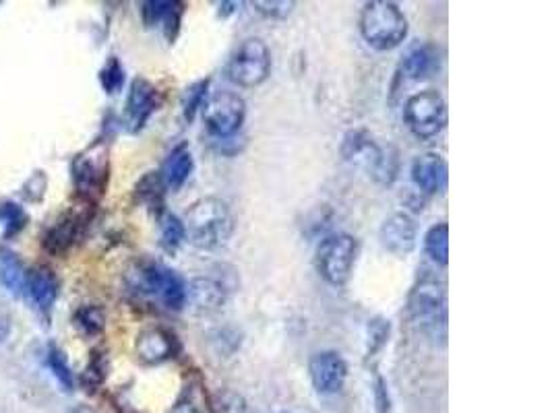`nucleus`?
Wrapping results in <instances>:
<instances>
[{
    "label": "nucleus",
    "instance_id": "f257e3e1",
    "mask_svg": "<svg viewBox=\"0 0 552 413\" xmlns=\"http://www.w3.org/2000/svg\"><path fill=\"white\" fill-rule=\"evenodd\" d=\"M182 226L187 240L205 252L224 248L236 228L230 205L218 197L197 199L184 211Z\"/></svg>",
    "mask_w": 552,
    "mask_h": 413
},
{
    "label": "nucleus",
    "instance_id": "f03ea898",
    "mask_svg": "<svg viewBox=\"0 0 552 413\" xmlns=\"http://www.w3.org/2000/svg\"><path fill=\"white\" fill-rule=\"evenodd\" d=\"M129 290L141 298L160 302L168 310H182L187 306V283L170 267L160 261L141 259L127 271Z\"/></svg>",
    "mask_w": 552,
    "mask_h": 413
},
{
    "label": "nucleus",
    "instance_id": "7ed1b4c3",
    "mask_svg": "<svg viewBox=\"0 0 552 413\" xmlns=\"http://www.w3.org/2000/svg\"><path fill=\"white\" fill-rule=\"evenodd\" d=\"M358 25L364 42L379 52L402 46L408 38V17L389 0L366 3L360 11Z\"/></svg>",
    "mask_w": 552,
    "mask_h": 413
},
{
    "label": "nucleus",
    "instance_id": "20e7f679",
    "mask_svg": "<svg viewBox=\"0 0 552 413\" xmlns=\"http://www.w3.org/2000/svg\"><path fill=\"white\" fill-rule=\"evenodd\" d=\"M344 160L364 168L377 182L391 184L400 170V155L393 147H379L364 131H350L342 141Z\"/></svg>",
    "mask_w": 552,
    "mask_h": 413
},
{
    "label": "nucleus",
    "instance_id": "39448f33",
    "mask_svg": "<svg viewBox=\"0 0 552 413\" xmlns=\"http://www.w3.org/2000/svg\"><path fill=\"white\" fill-rule=\"evenodd\" d=\"M73 184L83 203H98L110 180V149L104 141H96L75 155L71 164Z\"/></svg>",
    "mask_w": 552,
    "mask_h": 413
},
{
    "label": "nucleus",
    "instance_id": "423d86ee",
    "mask_svg": "<svg viewBox=\"0 0 552 413\" xmlns=\"http://www.w3.org/2000/svg\"><path fill=\"white\" fill-rule=\"evenodd\" d=\"M360 244L352 234L337 232L321 240L315 252V267L319 275L333 285V288H342L354 273L358 261Z\"/></svg>",
    "mask_w": 552,
    "mask_h": 413
},
{
    "label": "nucleus",
    "instance_id": "0eeeda50",
    "mask_svg": "<svg viewBox=\"0 0 552 413\" xmlns=\"http://www.w3.org/2000/svg\"><path fill=\"white\" fill-rule=\"evenodd\" d=\"M226 75L238 87H259L271 75V50L261 38H247L232 52Z\"/></svg>",
    "mask_w": 552,
    "mask_h": 413
},
{
    "label": "nucleus",
    "instance_id": "6e6552de",
    "mask_svg": "<svg viewBox=\"0 0 552 413\" xmlns=\"http://www.w3.org/2000/svg\"><path fill=\"white\" fill-rule=\"evenodd\" d=\"M408 310L412 319L418 325H422L424 331L437 333V327L445 331V321H447L445 283L431 275H424L422 279H418L408 298Z\"/></svg>",
    "mask_w": 552,
    "mask_h": 413
},
{
    "label": "nucleus",
    "instance_id": "1a4fd4ad",
    "mask_svg": "<svg viewBox=\"0 0 552 413\" xmlns=\"http://www.w3.org/2000/svg\"><path fill=\"white\" fill-rule=\"evenodd\" d=\"M404 120L418 139H433L447 126V104L437 89H424L410 95L404 106Z\"/></svg>",
    "mask_w": 552,
    "mask_h": 413
},
{
    "label": "nucleus",
    "instance_id": "9d476101",
    "mask_svg": "<svg viewBox=\"0 0 552 413\" xmlns=\"http://www.w3.org/2000/svg\"><path fill=\"white\" fill-rule=\"evenodd\" d=\"M205 129L211 137L216 139H230L234 137L247 118V104L234 91H216L209 93L201 108Z\"/></svg>",
    "mask_w": 552,
    "mask_h": 413
},
{
    "label": "nucleus",
    "instance_id": "9b49d317",
    "mask_svg": "<svg viewBox=\"0 0 552 413\" xmlns=\"http://www.w3.org/2000/svg\"><path fill=\"white\" fill-rule=\"evenodd\" d=\"M226 267H220V273H209L195 277L187 283V304L199 314H213L226 306L230 294L238 288L236 271L224 273Z\"/></svg>",
    "mask_w": 552,
    "mask_h": 413
},
{
    "label": "nucleus",
    "instance_id": "f8f14e48",
    "mask_svg": "<svg viewBox=\"0 0 552 413\" xmlns=\"http://www.w3.org/2000/svg\"><path fill=\"white\" fill-rule=\"evenodd\" d=\"M180 352V341L166 327H149L137 335L135 356L143 366H160Z\"/></svg>",
    "mask_w": 552,
    "mask_h": 413
},
{
    "label": "nucleus",
    "instance_id": "ddd939ff",
    "mask_svg": "<svg viewBox=\"0 0 552 413\" xmlns=\"http://www.w3.org/2000/svg\"><path fill=\"white\" fill-rule=\"evenodd\" d=\"M160 104H162V98L158 87L143 77H137L131 83V89L127 95V106H125L127 129L131 133L143 131L149 118L158 112Z\"/></svg>",
    "mask_w": 552,
    "mask_h": 413
},
{
    "label": "nucleus",
    "instance_id": "4468645a",
    "mask_svg": "<svg viewBox=\"0 0 552 413\" xmlns=\"http://www.w3.org/2000/svg\"><path fill=\"white\" fill-rule=\"evenodd\" d=\"M309 376L317 393L321 395H335L340 393L346 378H348V364L346 360L327 349V352H317L309 360Z\"/></svg>",
    "mask_w": 552,
    "mask_h": 413
},
{
    "label": "nucleus",
    "instance_id": "2eb2a0df",
    "mask_svg": "<svg viewBox=\"0 0 552 413\" xmlns=\"http://www.w3.org/2000/svg\"><path fill=\"white\" fill-rule=\"evenodd\" d=\"M379 240L383 248L395 254V257H408L418 244L416 219L406 211L391 213L383 221V226L379 230Z\"/></svg>",
    "mask_w": 552,
    "mask_h": 413
},
{
    "label": "nucleus",
    "instance_id": "dca6fc26",
    "mask_svg": "<svg viewBox=\"0 0 552 413\" xmlns=\"http://www.w3.org/2000/svg\"><path fill=\"white\" fill-rule=\"evenodd\" d=\"M87 224V213L81 209L69 211L58 221H54V226L44 234V250L48 254H54V257H63L67 254L73 244L79 240L83 228Z\"/></svg>",
    "mask_w": 552,
    "mask_h": 413
},
{
    "label": "nucleus",
    "instance_id": "f3484780",
    "mask_svg": "<svg viewBox=\"0 0 552 413\" xmlns=\"http://www.w3.org/2000/svg\"><path fill=\"white\" fill-rule=\"evenodd\" d=\"M412 180L420 193L435 197L447 186V162L439 153H422L412 162Z\"/></svg>",
    "mask_w": 552,
    "mask_h": 413
},
{
    "label": "nucleus",
    "instance_id": "a211bd4d",
    "mask_svg": "<svg viewBox=\"0 0 552 413\" xmlns=\"http://www.w3.org/2000/svg\"><path fill=\"white\" fill-rule=\"evenodd\" d=\"M193 170H195V160H193V153H191L189 145L182 143V145L174 147L168 153V157L162 164V170H160L166 190L176 193V190H180L184 184L189 182V178L193 176Z\"/></svg>",
    "mask_w": 552,
    "mask_h": 413
},
{
    "label": "nucleus",
    "instance_id": "6ab92c4d",
    "mask_svg": "<svg viewBox=\"0 0 552 413\" xmlns=\"http://www.w3.org/2000/svg\"><path fill=\"white\" fill-rule=\"evenodd\" d=\"M25 292L40 310L48 312L58 298V279L50 267H36L25 277Z\"/></svg>",
    "mask_w": 552,
    "mask_h": 413
},
{
    "label": "nucleus",
    "instance_id": "aec40b11",
    "mask_svg": "<svg viewBox=\"0 0 552 413\" xmlns=\"http://www.w3.org/2000/svg\"><path fill=\"white\" fill-rule=\"evenodd\" d=\"M439 71V52L435 46H416L412 48L400 65V75L410 81H422L433 77Z\"/></svg>",
    "mask_w": 552,
    "mask_h": 413
},
{
    "label": "nucleus",
    "instance_id": "412c9836",
    "mask_svg": "<svg viewBox=\"0 0 552 413\" xmlns=\"http://www.w3.org/2000/svg\"><path fill=\"white\" fill-rule=\"evenodd\" d=\"M164 197L166 186L160 172H147L135 186V199L151 211H156L160 217L164 215Z\"/></svg>",
    "mask_w": 552,
    "mask_h": 413
},
{
    "label": "nucleus",
    "instance_id": "4be33fe9",
    "mask_svg": "<svg viewBox=\"0 0 552 413\" xmlns=\"http://www.w3.org/2000/svg\"><path fill=\"white\" fill-rule=\"evenodd\" d=\"M25 277L27 271L17 254L9 248H0V285H5L13 296H19L25 292Z\"/></svg>",
    "mask_w": 552,
    "mask_h": 413
},
{
    "label": "nucleus",
    "instance_id": "5701e85b",
    "mask_svg": "<svg viewBox=\"0 0 552 413\" xmlns=\"http://www.w3.org/2000/svg\"><path fill=\"white\" fill-rule=\"evenodd\" d=\"M170 413H209L207 397L199 380H189Z\"/></svg>",
    "mask_w": 552,
    "mask_h": 413
},
{
    "label": "nucleus",
    "instance_id": "b1692460",
    "mask_svg": "<svg viewBox=\"0 0 552 413\" xmlns=\"http://www.w3.org/2000/svg\"><path fill=\"white\" fill-rule=\"evenodd\" d=\"M424 250L437 265L447 267V263H449V226L445 224V221L426 232Z\"/></svg>",
    "mask_w": 552,
    "mask_h": 413
},
{
    "label": "nucleus",
    "instance_id": "393cba45",
    "mask_svg": "<svg viewBox=\"0 0 552 413\" xmlns=\"http://www.w3.org/2000/svg\"><path fill=\"white\" fill-rule=\"evenodd\" d=\"M73 323L75 327L87 335V337H96L104 331L106 327V312L96 306V304H87V306H81L75 316H73Z\"/></svg>",
    "mask_w": 552,
    "mask_h": 413
},
{
    "label": "nucleus",
    "instance_id": "a878e982",
    "mask_svg": "<svg viewBox=\"0 0 552 413\" xmlns=\"http://www.w3.org/2000/svg\"><path fill=\"white\" fill-rule=\"evenodd\" d=\"M187 240V236H184V226H182V219L176 217L174 213H164L160 217V244L166 252H176L182 242Z\"/></svg>",
    "mask_w": 552,
    "mask_h": 413
},
{
    "label": "nucleus",
    "instance_id": "bb28decb",
    "mask_svg": "<svg viewBox=\"0 0 552 413\" xmlns=\"http://www.w3.org/2000/svg\"><path fill=\"white\" fill-rule=\"evenodd\" d=\"M209 79H201L193 85H189L182 93V116L187 122H193L197 112L203 108L207 95H209Z\"/></svg>",
    "mask_w": 552,
    "mask_h": 413
},
{
    "label": "nucleus",
    "instance_id": "cd10ccee",
    "mask_svg": "<svg viewBox=\"0 0 552 413\" xmlns=\"http://www.w3.org/2000/svg\"><path fill=\"white\" fill-rule=\"evenodd\" d=\"M46 364L52 370V374L56 376L58 383L65 387V391H73V385H75L73 383V372H71L69 360H67L63 349H60L54 343L48 345V349H46Z\"/></svg>",
    "mask_w": 552,
    "mask_h": 413
},
{
    "label": "nucleus",
    "instance_id": "c85d7f7f",
    "mask_svg": "<svg viewBox=\"0 0 552 413\" xmlns=\"http://www.w3.org/2000/svg\"><path fill=\"white\" fill-rule=\"evenodd\" d=\"M0 221L5 224V238H13L27 226L29 217L21 205L13 201H5L0 205Z\"/></svg>",
    "mask_w": 552,
    "mask_h": 413
},
{
    "label": "nucleus",
    "instance_id": "c756f323",
    "mask_svg": "<svg viewBox=\"0 0 552 413\" xmlns=\"http://www.w3.org/2000/svg\"><path fill=\"white\" fill-rule=\"evenodd\" d=\"M100 85L108 95H114L125 85V67L116 56H110L100 71Z\"/></svg>",
    "mask_w": 552,
    "mask_h": 413
},
{
    "label": "nucleus",
    "instance_id": "7c9ffc66",
    "mask_svg": "<svg viewBox=\"0 0 552 413\" xmlns=\"http://www.w3.org/2000/svg\"><path fill=\"white\" fill-rule=\"evenodd\" d=\"M108 374V358L104 352H94L91 354V360L81 376L83 380V385L89 387V389H96L104 383V378Z\"/></svg>",
    "mask_w": 552,
    "mask_h": 413
},
{
    "label": "nucleus",
    "instance_id": "2f4dec72",
    "mask_svg": "<svg viewBox=\"0 0 552 413\" xmlns=\"http://www.w3.org/2000/svg\"><path fill=\"white\" fill-rule=\"evenodd\" d=\"M389 331H391L389 321L381 319V316H377V319H373V321H368V356L379 354L381 349L387 345Z\"/></svg>",
    "mask_w": 552,
    "mask_h": 413
},
{
    "label": "nucleus",
    "instance_id": "473e14b6",
    "mask_svg": "<svg viewBox=\"0 0 552 413\" xmlns=\"http://www.w3.org/2000/svg\"><path fill=\"white\" fill-rule=\"evenodd\" d=\"M174 3H164V0H149V3L141 5V17L147 27L162 25L166 15L170 13Z\"/></svg>",
    "mask_w": 552,
    "mask_h": 413
},
{
    "label": "nucleus",
    "instance_id": "72a5a7b5",
    "mask_svg": "<svg viewBox=\"0 0 552 413\" xmlns=\"http://www.w3.org/2000/svg\"><path fill=\"white\" fill-rule=\"evenodd\" d=\"M46 188H48V178L44 172H36L29 176V180L23 184L21 188V195L27 199V201H32V203H40L46 195Z\"/></svg>",
    "mask_w": 552,
    "mask_h": 413
},
{
    "label": "nucleus",
    "instance_id": "f704fd0d",
    "mask_svg": "<svg viewBox=\"0 0 552 413\" xmlns=\"http://www.w3.org/2000/svg\"><path fill=\"white\" fill-rule=\"evenodd\" d=\"M184 7H187V5H184V3H176V0H174V5H172V9H170V13L166 15V19H164V23H162V27H164V36H166V40H168L170 44L176 40L178 31H180Z\"/></svg>",
    "mask_w": 552,
    "mask_h": 413
},
{
    "label": "nucleus",
    "instance_id": "c9c22d12",
    "mask_svg": "<svg viewBox=\"0 0 552 413\" xmlns=\"http://www.w3.org/2000/svg\"><path fill=\"white\" fill-rule=\"evenodd\" d=\"M253 7L257 9V13H261L263 17H271V19H284L288 17L296 3H278V0H273V3H261V0H257V3H253Z\"/></svg>",
    "mask_w": 552,
    "mask_h": 413
},
{
    "label": "nucleus",
    "instance_id": "e433bc0d",
    "mask_svg": "<svg viewBox=\"0 0 552 413\" xmlns=\"http://www.w3.org/2000/svg\"><path fill=\"white\" fill-rule=\"evenodd\" d=\"M218 407H220V413H244V405H242L240 397H236L232 393H226Z\"/></svg>",
    "mask_w": 552,
    "mask_h": 413
},
{
    "label": "nucleus",
    "instance_id": "4c0bfd02",
    "mask_svg": "<svg viewBox=\"0 0 552 413\" xmlns=\"http://www.w3.org/2000/svg\"><path fill=\"white\" fill-rule=\"evenodd\" d=\"M284 413H288V411H284Z\"/></svg>",
    "mask_w": 552,
    "mask_h": 413
}]
</instances>
